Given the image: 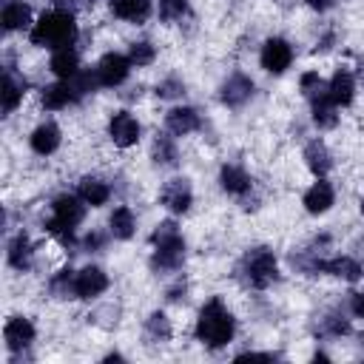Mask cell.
Returning <instances> with one entry per match:
<instances>
[{"mask_svg": "<svg viewBox=\"0 0 364 364\" xmlns=\"http://www.w3.org/2000/svg\"><path fill=\"white\" fill-rule=\"evenodd\" d=\"M80 100H82V94L77 91L74 80H60V82H54V85H46L43 94H40V102H43L48 111H63V108H68V105H74V102H80Z\"/></svg>", "mask_w": 364, "mask_h": 364, "instance_id": "10", "label": "cell"}, {"mask_svg": "<svg viewBox=\"0 0 364 364\" xmlns=\"http://www.w3.org/2000/svg\"><path fill=\"white\" fill-rule=\"evenodd\" d=\"M222 102L228 105V108H242L250 97H253V80L247 77V74H242V71H236V74H230L225 82H222Z\"/></svg>", "mask_w": 364, "mask_h": 364, "instance_id": "11", "label": "cell"}, {"mask_svg": "<svg viewBox=\"0 0 364 364\" xmlns=\"http://www.w3.org/2000/svg\"><path fill=\"white\" fill-rule=\"evenodd\" d=\"M350 310L355 318H364V293H353L350 296Z\"/></svg>", "mask_w": 364, "mask_h": 364, "instance_id": "38", "label": "cell"}, {"mask_svg": "<svg viewBox=\"0 0 364 364\" xmlns=\"http://www.w3.org/2000/svg\"><path fill=\"white\" fill-rule=\"evenodd\" d=\"M9 264L14 267V270H28V264H31V256H34V250H31V239L20 230L11 242H9Z\"/></svg>", "mask_w": 364, "mask_h": 364, "instance_id": "28", "label": "cell"}, {"mask_svg": "<svg viewBox=\"0 0 364 364\" xmlns=\"http://www.w3.org/2000/svg\"><path fill=\"white\" fill-rule=\"evenodd\" d=\"M327 94H330V100H333L338 108L350 105L353 97H355V80H353V74H350L347 68H336V74H333L330 82H327Z\"/></svg>", "mask_w": 364, "mask_h": 364, "instance_id": "16", "label": "cell"}, {"mask_svg": "<svg viewBox=\"0 0 364 364\" xmlns=\"http://www.w3.org/2000/svg\"><path fill=\"white\" fill-rule=\"evenodd\" d=\"M23 94H26V80L17 77L11 68L3 71V85H0V97H3V114H11L20 102H23Z\"/></svg>", "mask_w": 364, "mask_h": 364, "instance_id": "20", "label": "cell"}, {"mask_svg": "<svg viewBox=\"0 0 364 364\" xmlns=\"http://www.w3.org/2000/svg\"><path fill=\"white\" fill-rule=\"evenodd\" d=\"M111 14L125 23H142L151 14V0H111Z\"/></svg>", "mask_w": 364, "mask_h": 364, "instance_id": "24", "label": "cell"}, {"mask_svg": "<svg viewBox=\"0 0 364 364\" xmlns=\"http://www.w3.org/2000/svg\"><path fill=\"white\" fill-rule=\"evenodd\" d=\"M361 213H364V199H361Z\"/></svg>", "mask_w": 364, "mask_h": 364, "instance_id": "41", "label": "cell"}, {"mask_svg": "<svg viewBox=\"0 0 364 364\" xmlns=\"http://www.w3.org/2000/svg\"><path fill=\"white\" fill-rule=\"evenodd\" d=\"M154 57H156V48H154V43H148V40H136V43L128 48V60H131V65H136V68L151 65Z\"/></svg>", "mask_w": 364, "mask_h": 364, "instance_id": "32", "label": "cell"}, {"mask_svg": "<svg viewBox=\"0 0 364 364\" xmlns=\"http://www.w3.org/2000/svg\"><path fill=\"white\" fill-rule=\"evenodd\" d=\"M299 88H301V94H304V97H313L316 91H321V88H324V80L318 77V71H304V74L299 77Z\"/></svg>", "mask_w": 364, "mask_h": 364, "instance_id": "36", "label": "cell"}, {"mask_svg": "<svg viewBox=\"0 0 364 364\" xmlns=\"http://www.w3.org/2000/svg\"><path fill=\"white\" fill-rule=\"evenodd\" d=\"M219 185H222L230 196H247L250 188H253V179H250L247 171L239 168V165H222V171H219Z\"/></svg>", "mask_w": 364, "mask_h": 364, "instance_id": "18", "label": "cell"}, {"mask_svg": "<svg viewBox=\"0 0 364 364\" xmlns=\"http://www.w3.org/2000/svg\"><path fill=\"white\" fill-rule=\"evenodd\" d=\"M185 290H188V287H185L182 282H176V284L168 290V299H171V301H179V299H185Z\"/></svg>", "mask_w": 364, "mask_h": 364, "instance_id": "39", "label": "cell"}, {"mask_svg": "<svg viewBox=\"0 0 364 364\" xmlns=\"http://www.w3.org/2000/svg\"><path fill=\"white\" fill-rule=\"evenodd\" d=\"M159 202L171 210V213H185L193 205V191L188 179H168L159 191Z\"/></svg>", "mask_w": 364, "mask_h": 364, "instance_id": "9", "label": "cell"}, {"mask_svg": "<svg viewBox=\"0 0 364 364\" xmlns=\"http://www.w3.org/2000/svg\"><path fill=\"white\" fill-rule=\"evenodd\" d=\"M74 279H77V273H74V270H60V273H54V276H51V282H48L51 296H54V299H77Z\"/></svg>", "mask_w": 364, "mask_h": 364, "instance_id": "29", "label": "cell"}, {"mask_svg": "<svg viewBox=\"0 0 364 364\" xmlns=\"http://www.w3.org/2000/svg\"><path fill=\"white\" fill-rule=\"evenodd\" d=\"M28 40H31L34 46H40V48H54V51L74 46V40H77V20H74V11H71V9H63V6L46 11V14L31 26Z\"/></svg>", "mask_w": 364, "mask_h": 364, "instance_id": "1", "label": "cell"}, {"mask_svg": "<svg viewBox=\"0 0 364 364\" xmlns=\"http://www.w3.org/2000/svg\"><path fill=\"white\" fill-rule=\"evenodd\" d=\"M196 341H202L205 347H210V350H219V347H225L230 338H233V333H236V318H233V313L225 307V301L222 299H208L205 304H202V310H199V316H196Z\"/></svg>", "mask_w": 364, "mask_h": 364, "instance_id": "2", "label": "cell"}, {"mask_svg": "<svg viewBox=\"0 0 364 364\" xmlns=\"http://www.w3.org/2000/svg\"><path fill=\"white\" fill-rule=\"evenodd\" d=\"M154 256H151V270L154 273H171L179 270L185 262V239L176 228V222H159L151 233Z\"/></svg>", "mask_w": 364, "mask_h": 364, "instance_id": "4", "label": "cell"}, {"mask_svg": "<svg viewBox=\"0 0 364 364\" xmlns=\"http://www.w3.org/2000/svg\"><path fill=\"white\" fill-rule=\"evenodd\" d=\"M77 193H80V199H82L85 205H91V208H100V205H105V202L111 199V188H108V182L100 179V176H82L80 185H77Z\"/></svg>", "mask_w": 364, "mask_h": 364, "instance_id": "21", "label": "cell"}, {"mask_svg": "<svg viewBox=\"0 0 364 364\" xmlns=\"http://www.w3.org/2000/svg\"><path fill=\"white\" fill-rule=\"evenodd\" d=\"M74 287H77V299H94V296H100V293L108 290V276H105L102 267L88 264V267L77 270Z\"/></svg>", "mask_w": 364, "mask_h": 364, "instance_id": "12", "label": "cell"}, {"mask_svg": "<svg viewBox=\"0 0 364 364\" xmlns=\"http://www.w3.org/2000/svg\"><path fill=\"white\" fill-rule=\"evenodd\" d=\"M108 228H111V236H114V239H131L134 230H136V216H134V210H131L128 205L114 208V213H111V219H108Z\"/></svg>", "mask_w": 364, "mask_h": 364, "instance_id": "27", "label": "cell"}, {"mask_svg": "<svg viewBox=\"0 0 364 364\" xmlns=\"http://www.w3.org/2000/svg\"><path fill=\"white\" fill-rule=\"evenodd\" d=\"M85 216V202L80 199V193H60L51 202V213L46 219V230L65 247H71L77 242L74 230Z\"/></svg>", "mask_w": 364, "mask_h": 364, "instance_id": "3", "label": "cell"}, {"mask_svg": "<svg viewBox=\"0 0 364 364\" xmlns=\"http://www.w3.org/2000/svg\"><path fill=\"white\" fill-rule=\"evenodd\" d=\"M105 247V236L100 233V230H91L85 239H82V250H88V253H100Z\"/></svg>", "mask_w": 364, "mask_h": 364, "instance_id": "37", "label": "cell"}, {"mask_svg": "<svg viewBox=\"0 0 364 364\" xmlns=\"http://www.w3.org/2000/svg\"><path fill=\"white\" fill-rule=\"evenodd\" d=\"M199 125H202V119H199V111H196V108L182 105V108H171V111L165 114V128H168V134H173V136L193 134Z\"/></svg>", "mask_w": 364, "mask_h": 364, "instance_id": "15", "label": "cell"}, {"mask_svg": "<svg viewBox=\"0 0 364 364\" xmlns=\"http://www.w3.org/2000/svg\"><path fill=\"white\" fill-rule=\"evenodd\" d=\"M3 338H6V347L11 353H20L34 341V324L26 316H11L3 327Z\"/></svg>", "mask_w": 364, "mask_h": 364, "instance_id": "13", "label": "cell"}, {"mask_svg": "<svg viewBox=\"0 0 364 364\" xmlns=\"http://www.w3.org/2000/svg\"><path fill=\"white\" fill-rule=\"evenodd\" d=\"M304 3H307L310 9H316V11H327V9H330L336 0H304Z\"/></svg>", "mask_w": 364, "mask_h": 364, "instance_id": "40", "label": "cell"}, {"mask_svg": "<svg viewBox=\"0 0 364 364\" xmlns=\"http://www.w3.org/2000/svg\"><path fill=\"white\" fill-rule=\"evenodd\" d=\"M0 17H3V28L6 31H20V28L31 26V9L23 0H6Z\"/></svg>", "mask_w": 364, "mask_h": 364, "instance_id": "22", "label": "cell"}, {"mask_svg": "<svg viewBox=\"0 0 364 364\" xmlns=\"http://www.w3.org/2000/svg\"><path fill=\"white\" fill-rule=\"evenodd\" d=\"M191 11V0H159V20L176 23Z\"/></svg>", "mask_w": 364, "mask_h": 364, "instance_id": "33", "label": "cell"}, {"mask_svg": "<svg viewBox=\"0 0 364 364\" xmlns=\"http://www.w3.org/2000/svg\"><path fill=\"white\" fill-rule=\"evenodd\" d=\"M154 162H156L159 168H173V165H176V145H173L171 136L159 134V136L154 139Z\"/></svg>", "mask_w": 364, "mask_h": 364, "instance_id": "30", "label": "cell"}, {"mask_svg": "<svg viewBox=\"0 0 364 364\" xmlns=\"http://www.w3.org/2000/svg\"><path fill=\"white\" fill-rule=\"evenodd\" d=\"M304 162H307V168H310L318 179L333 168V156H330V151H327V145H324L321 139L307 142V148H304Z\"/></svg>", "mask_w": 364, "mask_h": 364, "instance_id": "26", "label": "cell"}, {"mask_svg": "<svg viewBox=\"0 0 364 364\" xmlns=\"http://www.w3.org/2000/svg\"><path fill=\"white\" fill-rule=\"evenodd\" d=\"M301 202H304V210L307 213H327L333 208V202H336V191H333L330 182L318 179L313 188H307V193H304Z\"/></svg>", "mask_w": 364, "mask_h": 364, "instance_id": "19", "label": "cell"}, {"mask_svg": "<svg viewBox=\"0 0 364 364\" xmlns=\"http://www.w3.org/2000/svg\"><path fill=\"white\" fill-rule=\"evenodd\" d=\"M336 108H338V105L330 100V94H327V85L310 97L313 122H316L318 128H336V122H338V114H336Z\"/></svg>", "mask_w": 364, "mask_h": 364, "instance_id": "17", "label": "cell"}, {"mask_svg": "<svg viewBox=\"0 0 364 364\" xmlns=\"http://www.w3.org/2000/svg\"><path fill=\"white\" fill-rule=\"evenodd\" d=\"M259 63H262V68L267 74H284L290 68V63H293V46L284 37H270L262 46Z\"/></svg>", "mask_w": 364, "mask_h": 364, "instance_id": "6", "label": "cell"}, {"mask_svg": "<svg viewBox=\"0 0 364 364\" xmlns=\"http://www.w3.org/2000/svg\"><path fill=\"white\" fill-rule=\"evenodd\" d=\"M239 273H242L247 287L264 290L279 279V262H276L270 247H253V250L245 253V259L239 264Z\"/></svg>", "mask_w": 364, "mask_h": 364, "instance_id": "5", "label": "cell"}, {"mask_svg": "<svg viewBox=\"0 0 364 364\" xmlns=\"http://www.w3.org/2000/svg\"><path fill=\"white\" fill-rule=\"evenodd\" d=\"M321 336H330V338H341L350 333V321L341 316V313H327L321 318V327H318Z\"/></svg>", "mask_w": 364, "mask_h": 364, "instance_id": "31", "label": "cell"}, {"mask_svg": "<svg viewBox=\"0 0 364 364\" xmlns=\"http://www.w3.org/2000/svg\"><path fill=\"white\" fill-rule=\"evenodd\" d=\"M321 273L338 276V279H344V282H358L361 273H364V267H361L353 256H333V259H324Z\"/></svg>", "mask_w": 364, "mask_h": 364, "instance_id": "23", "label": "cell"}, {"mask_svg": "<svg viewBox=\"0 0 364 364\" xmlns=\"http://www.w3.org/2000/svg\"><path fill=\"white\" fill-rule=\"evenodd\" d=\"M128 71H131V60H128V54H117V51L105 54V57L97 63V68H94V74H97V80H100L102 88L122 85V82L128 80Z\"/></svg>", "mask_w": 364, "mask_h": 364, "instance_id": "7", "label": "cell"}, {"mask_svg": "<svg viewBox=\"0 0 364 364\" xmlns=\"http://www.w3.org/2000/svg\"><path fill=\"white\" fill-rule=\"evenodd\" d=\"M108 136L114 139V145L119 148H131L139 142V122L131 111H117L108 119Z\"/></svg>", "mask_w": 364, "mask_h": 364, "instance_id": "8", "label": "cell"}, {"mask_svg": "<svg viewBox=\"0 0 364 364\" xmlns=\"http://www.w3.org/2000/svg\"><path fill=\"white\" fill-rule=\"evenodd\" d=\"M185 94V82L179 80V77H165L159 85H156V97H162V100H176V97H182Z\"/></svg>", "mask_w": 364, "mask_h": 364, "instance_id": "35", "label": "cell"}, {"mask_svg": "<svg viewBox=\"0 0 364 364\" xmlns=\"http://www.w3.org/2000/svg\"><path fill=\"white\" fill-rule=\"evenodd\" d=\"M48 68H51L60 80H71L74 74H80V54H77L71 46H68V48H57V51L51 54Z\"/></svg>", "mask_w": 364, "mask_h": 364, "instance_id": "25", "label": "cell"}, {"mask_svg": "<svg viewBox=\"0 0 364 364\" xmlns=\"http://www.w3.org/2000/svg\"><path fill=\"white\" fill-rule=\"evenodd\" d=\"M145 333L154 341H165L171 336V321L165 318V313H151L148 321H145Z\"/></svg>", "mask_w": 364, "mask_h": 364, "instance_id": "34", "label": "cell"}, {"mask_svg": "<svg viewBox=\"0 0 364 364\" xmlns=\"http://www.w3.org/2000/svg\"><path fill=\"white\" fill-rule=\"evenodd\" d=\"M60 142H63V134L54 122H40L28 136V145L37 156H51L60 148Z\"/></svg>", "mask_w": 364, "mask_h": 364, "instance_id": "14", "label": "cell"}]
</instances>
